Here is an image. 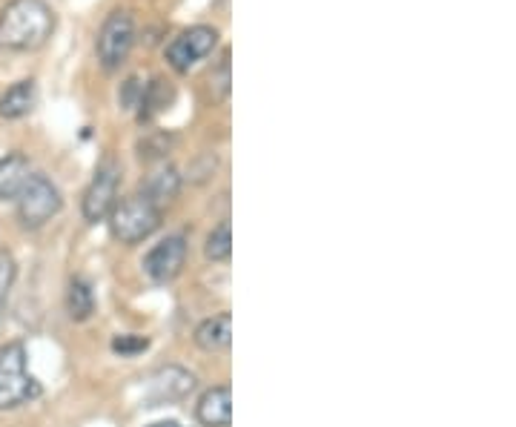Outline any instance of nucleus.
Listing matches in <instances>:
<instances>
[{
  "instance_id": "nucleus-11",
  "label": "nucleus",
  "mask_w": 516,
  "mask_h": 427,
  "mask_svg": "<svg viewBox=\"0 0 516 427\" xmlns=\"http://www.w3.org/2000/svg\"><path fill=\"white\" fill-rule=\"evenodd\" d=\"M233 342V316L218 313L213 319H204L195 327V344L207 353H221Z\"/></svg>"
},
{
  "instance_id": "nucleus-13",
  "label": "nucleus",
  "mask_w": 516,
  "mask_h": 427,
  "mask_svg": "<svg viewBox=\"0 0 516 427\" xmlns=\"http://www.w3.org/2000/svg\"><path fill=\"white\" fill-rule=\"evenodd\" d=\"M178 190H181V175H178V170L175 167H161V170H155L144 181V187H141V195L144 198H150L155 207H161L164 201H172L175 195H178Z\"/></svg>"
},
{
  "instance_id": "nucleus-22",
  "label": "nucleus",
  "mask_w": 516,
  "mask_h": 427,
  "mask_svg": "<svg viewBox=\"0 0 516 427\" xmlns=\"http://www.w3.org/2000/svg\"><path fill=\"white\" fill-rule=\"evenodd\" d=\"M150 427H184V425H178V422H155V425Z\"/></svg>"
},
{
  "instance_id": "nucleus-7",
  "label": "nucleus",
  "mask_w": 516,
  "mask_h": 427,
  "mask_svg": "<svg viewBox=\"0 0 516 427\" xmlns=\"http://www.w3.org/2000/svg\"><path fill=\"white\" fill-rule=\"evenodd\" d=\"M218 43V29L207 26V23H198L184 29L175 41L167 46V61L175 72H190L198 61H204Z\"/></svg>"
},
{
  "instance_id": "nucleus-3",
  "label": "nucleus",
  "mask_w": 516,
  "mask_h": 427,
  "mask_svg": "<svg viewBox=\"0 0 516 427\" xmlns=\"http://www.w3.org/2000/svg\"><path fill=\"white\" fill-rule=\"evenodd\" d=\"M161 227V207L144 195H129L109 213V233L121 244H138Z\"/></svg>"
},
{
  "instance_id": "nucleus-20",
  "label": "nucleus",
  "mask_w": 516,
  "mask_h": 427,
  "mask_svg": "<svg viewBox=\"0 0 516 427\" xmlns=\"http://www.w3.org/2000/svg\"><path fill=\"white\" fill-rule=\"evenodd\" d=\"M213 86L218 92V98H227L230 95V52L221 55V64L213 72Z\"/></svg>"
},
{
  "instance_id": "nucleus-1",
  "label": "nucleus",
  "mask_w": 516,
  "mask_h": 427,
  "mask_svg": "<svg viewBox=\"0 0 516 427\" xmlns=\"http://www.w3.org/2000/svg\"><path fill=\"white\" fill-rule=\"evenodd\" d=\"M55 32V12L46 0H9L0 9V49L35 52Z\"/></svg>"
},
{
  "instance_id": "nucleus-10",
  "label": "nucleus",
  "mask_w": 516,
  "mask_h": 427,
  "mask_svg": "<svg viewBox=\"0 0 516 427\" xmlns=\"http://www.w3.org/2000/svg\"><path fill=\"white\" fill-rule=\"evenodd\" d=\"M35 104H38V84L32 78L18 81L0 95V118H6V121L26 118L35 109Z\"/></svg>"
},
{
  "instance_id": "nucleus-6",
  "label": "nucleus",
  "mask_w": 516,
  "mask_h": 427,
  "mask_svg": "<svg viewBox=\"0 0 516 427\" xmlns=\"http://www.w3.org/2000/svg\"><path fill=\"white\" fill-rule=\"evenodd\" d=\"M118 184H121V164L115 158H104L92 175L84 193L86 221H104L118 204Z\"/></svg>"
},
{
  "instance_id": "nucleus-19",
  "label": "nucleus",
  "mask_w": 516,
  "mask_h": 427,
  "mask_svg": "<svg viewBox=\"0 0 516 427\" xmlns=\"http://www.w3.org/2000/svg\"><path fill=\"white\" fill-rule=\"evenodd\" d=\"M150 347V342L144 336H118L112 339V350L121 353V356H135V353H144Z\"/></svg>"
},
{
  "instance_id": "nucleus-18",
  "label": "nucleus",
  "mask_w": 516,
  "mask_h": 427,
  "mask_svg": "<svg viewBox=\"0 0 516 427\" xmlns=\"http://www.w3.org/2000/svg\"><path fill=\"white\" fill-rule=\"evenodd\" d=\"M15 278H18V264H15V258L9 256L6 250H0V321L6 316V301H9V293H12Z\"/></svg>"
},
{
  "instance_id": "nucleus-21",
  "label": "nucleus",
  "mask_w": 516,
  "mask_h": 427,
  "mask_svg": "<svg viewBox=\"0 0 516 427\" xmlns=\"http://www.w3.org/2000/svg\"><path fill=\"white\" fill-rule=\"evenodd\" d=\"M141 92H144V86L138 78H129L127 84H124V95H121V104L124 109H135L141 104Z\"/></svg>"
},
{
  "instance_id": "nucleus-17",
  "label": "nucleus",
  "mask_w": 516,
  "mask_h": 427,
  "mask_svg": "<svg viewBox=\"0 0 516 427\" xmlns=\"http://www.w3.org/2000/svg\"><path fill=\"white\" fill-rule=\"evenodd\" d=\"M204 256L215 261V264H224L233 256V230H230V221H221L213 233L207 235V244H204Z\"/></svg>"
},
{
  "instance_id": "nucleus-14",
  "label": "nucleus",
  "mask_w": 516,
  "mask_h": 427,
  "mask_svg": "<svg viewBox=\"0 0 516 427\" xmlns=\"http://www.w3.org/2000/svg\"><path fill=\"white\" fill-rule=\"evenodd\" d=\"M66 313L72 321H86L95 313V296L86 278H72L66 290Z\"/></svg>"
},
{
  "instance_id": "nucleus-4",
  "label": "nucleus",
  "mask_w": 516,
  "mask_h": 427,
  "mask_svg": "<svg viewBox=\"0 0 516 427\" xmlns=\"http://www.w3.org/2000/svg\"><path fill=\"white\" fill-rule=\"evenodd\" d=\"M18 201V218L23 227L38 230L46 221H52L64 207V195L58 190V184L52 178H46L43 172H32L23 184Z\"/></svg>"
},
{
  "instance_id": "nucleus-2",
  "label": "nucleus",
  "mask_w": 516,
  "mask_h": 427,
  "mask_svg": "<svg viewBox=\"0 0 516 427\" xmlns=\"http://www.w3.org/2000/svg\"><path fill=\"white\" fill-rule=\"evenodd\" d=\"M41 393L38 379L26 367V347L9 342L0 347V410H12L32 402Z\"/></svg>"
},
{
  "instance_id": "nucleus-16",
  "label": "nucleus",
  "mask_w": 516,
  "mask_h": 427,
  "mask_svg": "<svg viewBox=\"0 0 516 427\" xmlns=\"http://www.w3.org/2000/svg\"><path fill=\"white\" fill-rule=\"evenodd\" d=\"M172 104V86L164 78H152V84L144 86L141 92V118H152L155 112L167 109Z\"/></svg>"
},
{
  "instance_id": "nucleus-9",
  "label": "nucleus",
  "mask_w": 516,
  "mask_h": 427,
  "mask_svg": "<svg viewBox=\"0 0 516 427\" xmlns=\"http://www.w3.org/2000/svg\"><path fill=\"white\" fill-rule=\"evenodd\" d=\"M195 416L204 427H230L233 425V390L227 385L210 387L198 405H195Z\"/></svg>"
},
{
  "instance_id": "nucleus-5",
  "label": "nucleus",
  "mask_w": 516,
  "mask_h": 427,
  "mask_svg": "<svg viewBox=\"0 0 516 427\" xmlns=\"http://www.w3.org/2000/svg\"><path fill=\"white\" fill-rule=\"evenodd\" d=\"M132 46H135V21H132V15L127 9L109 12V18L98 32V43H95L101 66L109 69V72L118 69L129 58Z\"/></svg>"
},
{
  "instance_id": "nucleus-12",
  "label": "nucleus",
  "mask_w": 516,
  "mask_h": 427,
  "mask_svg": "<svg viewBox=\"0 0 516 427\" xmlns=\"http://www.w3.org/2000/svg\"><path fill=\"white\" fill-rule=\"evenodd\" d=\"M29 175L32 167L23 152H9L6 158H0V201H15Z\"/></svg>"
},
{
  "instance_id": "nucleus-15",
  "label": "nucleus",
  "mask_w": 516,
  "mask_h": 427,
  "mask_svg": "<svg viewBox=\"0 0 516 427\" xmlns=\"http://www.w3.org/2000/svg\"><path fill=\"white\" fill-rule=\"evenodd\" d=\"M195 387V379L193 373H187V370H181V367H167V370H161L158 373V379H155V390H158V399H181V396H187L190 390Z\"/></svg>"
},
{
  "instance_id": "nucleus-8",
  "label": "nucleus",
  "mask_w": 516,
  "mask_h": 427,
  "mask_svg": "<svg viewBox=\"0 0 516 427\" xmlns=\"http://www.w3.org/2000/svg\"><path fill=\"white\" fill-rule=\"evenodd\" d=\"M187 264V238L184 235H167L164 241H158L144 258V273L155 284H167L172 278L181 276Z\"/></svg>"
}]
</instances>
